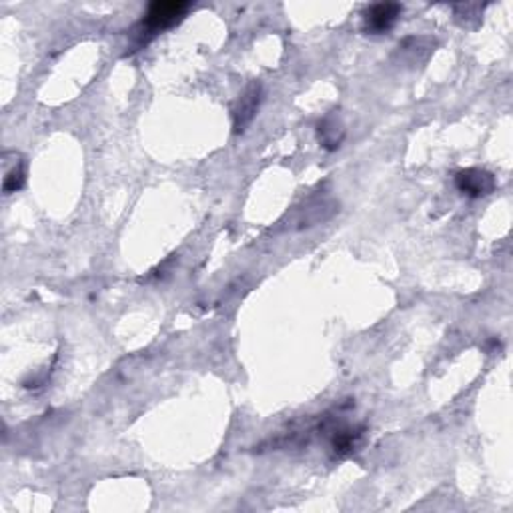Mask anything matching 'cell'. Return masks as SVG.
<instances>
[{
    "mask_svg": "<svg viewBox=\"0 0 513 513\" xmlns=\"http://www.w3.org/2000/svg\"><path fill=\"white\" fill-rule=\"evenodd\" d=\"M263 101V89L259 82H253L247 87V90L241 95L239 101H237L235 109H233V128L235 133H245V128H247L253 119H255V114L259 111V105Z\"/></svg>",
    "mask_w": 513,
    "mask_h": 513,
    "instance_id": "277c9868",
    "label": "cell"
},
{
    "mask_svg": "<svg viewBox=\"0 0 513 513\" xmlns=\"http://www.w3.org/2000/svg\"><path fill=\"white\" fill-rule=\"evenodd\" d=\"M27 183V165L25 160L19 159L11 168H6L4 173V181H3V189L4 195H12L25 187Z\"/></svg>",
    "mask_w": 513,
    "mask_h": 513,
    "instance_id": "8992f818",
    "label": "cell"
},
{
    "mask_svg": "<svg viewBox=\"0 0 513 513\" xmlns=\"http://www.w3.org/2000/svg\"><path fill=\"white\" fill-rule=\"evenodd\" d=\"M403 12V6L397 3L371 4L363 11V30L369 35H385L395 27Z\"/></svg>",
    "mask_w": 513,
    "mask_h": 513,
    "instance_id": "3957f363",
    "label": "cell"
},
{
    "mask_svg": "<svg viewBox=\"0 0 513 513\" xmlns=\"http://www.w3.org/2000/svg\"><path fill=\"white\" fill-rule=\"evenodd\" d=\"M454 181L459 193L470 198L492 195L497 187L494 175L484 171V168H463V171L455 173Z\"/></svg>",
    "mask_w": 513,
    "mask_h": 513,
    "instance_id": "7a4b0ae2",
    "label": "cell"
},
{
    "mask_svg": "<svg viewBox=\"0 0 513 513\" xmlns=\"http://www.w3.org/2000/svg\"><path fill=\"white\" fill-rule=\"evenodd\" d=\"M189 3H181V0H168V3H160L159 0V3H152L147 12H144L139 28H136V33H139V47L149 43L159 33L177 27L185 19Z\"/></svg>",
    "mask_w": 513,
    "mask_h": 513,
    "instance_id": "6da1fadb",
    "label": "cell"
},
{
    "mask_svg": "<svg viewBox=\"0 0 513 513\" xmlns=\"http://www.w3.org/2000/svg\"><path fill=\"white\" fill-rule=\"evenodd\" d=\"M317 136L321 147L327 151H337L341 147L343 139H346V125L339 119V114L331 113L317 125Z\"/></svg>",
    "mask_w": 513,
    "mask_h": 513,
    "instance_id": "5b68a950",
    "label": "cell"
}]
</instances>
